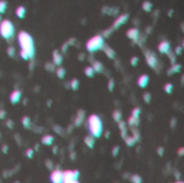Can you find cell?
Here are the masks:
<instances>
[{
  "instance_id": "cell-1",
  "label": "cell",
  "mask_w": 184,
  "mask_h": 183,
  "mask_svg": "<svg viewBox=\"0 0 184 183\" xmlns=\"http://www.w3.org/2000/svg\"><path fill=\"white\" fill-rule=\"evenodd\" d=\"M17 39H19V44L21 46L19 56L24 61H31L36 54L34 42L31 34H29L26 31H21L17 36Z\"/></svg>"
},
{
  "instance_id": "cell-2",
  "label": "cell",
  "mask_w": 184,
  "mask_h": 183,
  "mask_svg": "<svg viewBox=\"0 0 184 183\" xmlns=\"http://www.w3.org/2000/svg\"><path fill=\"white\" fill-rule=\"evenodd\" d=\"M87 124H88V130H90V135L93 136L94 138H99L101 136L102 130H103V124L100 116L97 114H92L88 116L87 120Z\"/></svg>"
},
{
  "instance_id": "cell-3",
  "label": "cell",
  "mask_w": 184,
  "mask_h": 183,
  "mask_svg": "<svg viewBox=\"0 0 184 183\" xmlns=\"http://www.w3.org/2000/svg\"><path fill=\"white\" fill-rule=\"evenodd\" d=\"M15 34V27L11 21L2 19L0 23V37L6 40H11Z\"/></svg>"
},
{
  "instance_id": "cell-4",
  "label": "cell",
  "mask_w": 184,
  "mask_h": 183,
  "mask_svg": "<svg viewBox=\"0 0 184 183\" xmlns=\"http://www.w3.org/2000/svg\"><path fill=\"white\" fill-rule=\"evenodd\" d=\"M105 45V39L101 34H96L94 37L87 41L86 43V50L90 53H94L96 51L102 50V47Z\"/></svg>"
},
{
  "instance_id": "cell-5",
  "label": "cell",
  "mask_w": 184,
  "mask_h": 183,
  "mask_svg": "<svg viewBox=\"0 0 184 183\" xmlns=\"http://www.w3.org/2000/svg\"><path fill=\"white\" fill-rule=\"evenodd\" d=\"M144 56H145V61H147V66L152 69H156V67L158 66V59L156 54L150 50H147L144 52Z\"/></svg>"
},
{
  "instance_id": "cell-6",
  "label": "cell",
  "mask_w": 184,
  "mask_h": 183,
  "mask_svg": "<svg viewBox=\"0 0 184 183\" xmlns=\"http://www.w3.org/2000/svg\"><path fill=\"white\" fill-rule=\"evenodd\" d=\"M128 19H129V15H128L127 13L122 14V15H120L116 19H115V21H114V23H113V25H112L111 28H112L113 30H114V29H117V28H120L122 25H124V24L127 22Z\"/></svg>"
},
{
  "instance_id": "cell-7",
  "label": "cell",
  "mask_w": 184,
  "mask_h": 183,
  "mask_svg": "<svg viewBox=\"0 0 184 183\" xmlns=\"http://www.w3.org/2000/svg\"><path fill=\"white\" fill-rule=\"evenodd\" d=\"M50 180L52 183H63V171L59 169L53 170L50 175Z\"/></svg>"
},
{
  "instance_id": "cell-8",
  "label": "cell",
  "mask_w": 184,
  "mask_h": 183,
  "mask_svg": "<svg viewBox=\"0 0 184 183\" xmlns=\"http://www.w3.org/2000/svg\"><path fill=\"white\" fill-rule=\"evenodd\" d=\"M127 37L132 41L136 42V43H138L139 42V38H140V31L139 29H137V28H129L127 30Z\"/></svg>"
},
{
  "instance_id": "cell-9",
  "label": "cell",
  "mask_w": 184,
  "mask_h": 183,
  "mask_svg": "<svg viewBox=\"0 0 184 183\" xmlns=\"http://www.w3.org/2000/svg\"><path fill=\"white\" fill-rule=\"evenodd\" d=\"M22 100V92L21 89H15L14 92H12L11 95H10V103L13 105L19 103Z\"/></svg>"
},
{
  "instance_id": "cell-10",
  "label": "cell",
  "mask_w": 184,
  "mask_h": 183,
  "mask_svg": "<svg viewBox=\"0 0 184 183\" xmlns=\"http://www.w3.org/2000/svg\"><path fill=\"white\" fill-rule=\"evenodd\" d=\"M158 52L162 54H168L170 52V42L169 41H162L158 44Z\"/></svg>"
},
{
  "instance_id": "cell-11",
  "label": "cell",
  "mask_w": 184,
  "mask_h": 183,
  "mask_svg": "<svg viewBox=\"0 0 184 183\" xmlns=\"http://www.w3.org/2000/svg\"><path fill=\"white\" fill-rule=\"evenodd\" d=\"M63 61H64V57H63V55L59 53V51L58 50L54 51V52H53V64L55 66L60 67V65L63 64Z\"/></svg>"
},
{
  "instance_id": "cell-12",
  "label": "cell",
  "mask_w": 184,
  "mask_h": 183,
  "mask_svg": "<svg viewBox=\"0 0 184 183\" xmlns=\"http://www.w3.org/2000/svg\"><path fill=\"white\" fill-rule=\"evenodd\" d=\"M150 82V76H147V74H142V76H139V79L137 81V83H138V86L141 88H145L147 86V84Z\"/></svg>"
},
{
  "instance_id": "cell-13",
  "label": "cell",
  "mask_w": 184,
  "mask_h": 183,
  "mask_svg": "<svg viewBox=\"0 0 184 183\" xmlns=\"http://www.w3.org/2000/svg\"><path fill=\"white\" fill-rule=\"evenodd\" d=\"M84 116H85V112H84V110L78 111L76 118H75V120H74V125L76 126V127L81 126V124H82L83 121H84Z\"/></svg>"
},
{
  "instance_id": "cell-14",
  "label": "cell",
  "mask_w": 184,
  "mask_h": 183,
  "mask_svg": "<svg viewBox=\"0 0 184 183\" xmlns=\"http://www.w3.org/2000/svg\"><path fill=\"white\" fill-rule=\"evenodd\" d=\"M102 50H103V52H105V54H107V56L109 58H111V59H113V58H115V51L113 50L112 47H110L109 45H103V47H102Z\"/></svg>"
},
{
  "instance_id": "cell-15",
  "label": "cell",
  "mask_w": 184,
  "mask_h": 183,
  "mask_svg": "<svg viewBox=\"0 0 184 183\" xmlns=\"http://www.w3.org/2000/svg\"><path fill=\"white\" fill-rule=\"evenodd\" d=\"M84 143H85V145H86L87 148L93 149L95 145V138L93 136H90V135H87L84 138Z\"/></svg>"
},
{
  "instance_id": "cell-16",
  "label": "cell",
  "mask_w": 184,
  "mask_h": 183,
  "mask_svg": "<svg viewBox=\"0 0 184 183\" xmlns=\"http://www.w3.org/2000/svg\"><path fill=\"white\" fill-rule=\"evenodd\" d=\"M93 69H94L95 73H101L103 71V65H102L101 61H93Z\"/></svg>"
},
{
  "instance_id": "cell-17",
  "label": "cell",
  "mask_w": 184,
  "mask_h": 183,
  "mask_svg": "<svg viewBox=\"0 0 184 183\" xmlns=\"http://www.w3.org/2000/svg\"><path fill=\"white\" fill-rule=\"evenodd\" d=\"M41 142L42 144L44 145H52L53 142H54V137H53L52 135H44L41 138Z\"/></svg>"
},
{
  "instance_id": "cell-18",
  "label": "cell",
  "mask_w": 184,
  "mask_h": 183,
  "mask_svg": "<svg viewBox=\"0 0 184 183\" xmlns=\"http://www.w3.org/2000/svg\"><path fill=\"white\" fill-rule=\"evenodd\" d=\"M15 14L19 19H24L25 15H26V8L24 6H19L16 8V11H15Z\"/></svg>"
},
{
  "instance_id": "cell-19",
  "label": "cell",
  "mask_w": 184,
  "mask_h": 183,
  "mask_svg": "<svg viewBox=\"0 0 184 183\" xmlns=\"http://www.w3.org/2000/svg\"><path fill=\"white\" fill-rule=\"evenodd\" d=\"M181 68H182V66H181L180 64H174V65H171V67L168 69L167 73H168V76H172L173 73L179 72V71L181 70Z\"/></svg>"
},
{
  "instance_id": "cell-20",
  "label": "cell",
  "mask_w": 184,
  "mask_h": 183,
  "mask_svg": "<svg viewBox=\"0 0 184 183\" xmlns=\"http://www.w3.org/2000/svg\"><path fill=\"white\" fill-rule=\"evenodd\" d=\"M127 124L130 127H137V126L140 124V118H132V116H129V118H128V121H127Z\"/></svg>"
},
{
  "instance_id": "cell-21",
  "label": "cell",
  "mask_w": 184,
  "mask_h": 183,
  "mask_svg": "<svg viewBox=\"0 0 184 183\" xmlns=\"http://www.w3.org/2000/svg\"><path fill=\"white\" fill-rule=\"evenodd\" d=\"M80 86V81L78 79H72L70 82H69V87L71 88L72 91H76Z\"/></svg>"
},
{
  "instance_id": "cell-22",
  "label": "cell",
  "mask_w": 184,
  "mask_h": 183,
  "mask_svg": "<svg viewBox=\"0 0 184 183\" xmlns=\"http://www.w3.org/2000/svg\"><path fill=\"white\" fill-rule=\"evenodd\" d=\"M22 124H23V126L26 128V129L30 128V127H31V120H30L29 116L25 115V116L22 118Z\"/></svg>"
},
{
  "instance_id": "cell-23",
  "label": "cell",
  "mask_w": 184,
  "mask_h": 183,
  "mask_svg": "<svg viewBox=\"0 0 184 183\" xmlns=\"http://www.w3.org/2000/svg\"><path fill=\"white\" fill-rule=\"evenodd\" d=\"M122 112H121L119 109H116V110H114L113 111V113H112V118H113V120L115 121V122H120V121H122Z\"/></svg>"
},
{
  "instance_id": "cell-24",
  "label": "cell",
  "mask_w": 184,
  "mask_h": 183,
  "mask_svg": "<svg viewBox=\"0 0 184 183\" xmlns=\"http://www.w3.org/2000/svg\"><path fill=\"white\" fill-rule=\"evenodd\" d=\"M132 137L135 139V141L136 142H138L140 141V139H141V137H140V133H139V130L137 129V127H132Z\"/></svg>"
},
{
  "instance_id": "cell-25",
  "label": "cell",
  "mask_w": 184,
  "mask_h": 183,
  "mask_svg": "<svg viewBox=\"0 0 184 183\" xmlns=\"http://www.w3.org/2000/svg\"><path fill=\"white\" fill-rule=\"evenodd\" d=\"M84 73H85V76L87 78H93L95 76V71L92 66H87L86 68H85V70H84Z\"/></svg>"
},
{
  "instance_id": "cell-26",
  "label": "cell",
  "mask_w": 184,
  "mask_h": 183,
  "mask_svg": "<svg viewBox=\"0 0 184 183\" xmlns=\"http://www.w3.org/2000/svg\"><path fill=\"white\" fill-rule=\"evenodd\" d=\"M152 8H153V4H152L151 1H143L142 2V9L145 12H151Z\"/></svg>"
},
{
  "instance_id": "cell-27",
  "label": "cell",
  "mask_w": 184,
  "mask_h": 183,
  "mask_svg": "<svg viewBox=\"0 0 184 183\" xmlns=\"http://www.w3.org/2000/svg\"><path fill=\"white\" fill-rule=\"evenodd\" d=\"M56 76H58L59 79H64L65 76H66V69L63 68L61 66L58 67V68L56 69Z\"/></svg>"
},
{
  "instance_id": "cell-28",
  "label": "cell",
  "mask_w": 184,
  "mask_h": 183,
  "mask_svg": "<svg viewBox=\"0 0 184 183\" xmlns=\"http://www.w3.org/2000/svg\"><path fill=\"white\" fill-rule=\"evenodd\" d=\"M8 8V2L6 0H0V15H2L3 13H6Z\"/></svg>"
},
{
  "instance_id": "cell-29",
  "label": "cell",
  "mask_w": 184,
  "mask_h": 183,
  "mask_svg": "<svg viewBox=\"0 0 184 183\" xmlns=\"http://www.w3.org/2000/svg\"><path fill=\"white\" fill-rule=\"evenodd\" d=\"M140 114H141V109L139 107L132 109V116L135 118H140Z\"/></svg>"
},
{
  "instance_id": "cell-30",
  "label": "cell",
  "mask_w": 184,
  "mask_h": 183,
  "mask_svg": "<svg viewBox=\"0 0 184 183\" xmlns=\"http://www.w3.org/2000/svg\"><path fill=\"white\" fill-rule=\"evenodd\" d=\"M125 142H126V144H127L128 147H134V145L136 144L135 139H134L132 136H127V137L125 138Z\"/></svg>"
},
{
  "instance_id": "cell-31",
  "label": "cell",
  "mask_w": 184,
  "mask_h": 183,
  "mask_svg": "<svg viewBox=\"0 0 184 183\" xmlns=\"http://www.w3.org/2000/svg\"><path fill=\"white\" fill-rule=\"evenodd\" d=\"M130 180L132 183H142V178L139 175H132Z\"/></svg>"
},
{
  "instance_id": "cell-32",
  "label": "cell",
  "mask_w": 184,
  "mask_h": 183,
  "mask_svg": "<svg viewBox=\"0 0 184 183\" xmlns=\"http://www.w3.org/2000/svg\"><path fill=\"white\" fill-rule=\"evenodd\" d=\"M143 100L145 103H150L151 100H152V95L150 94V92H145L143 94Z\"/></svg>"
},
{
  "instance_id": "cell-33",
  "label": "cell",
  "mask_w": 184,
  "mask_h": 183,
  "mask_svg": "<svg viewBox=\"0 0 184 183\" xmlns=\"http://www.w3.org/2000/svg\"><path fill=\"white\" fill-rule=\"evenodd\" d=\"M164 89L167 94H171L173 91V84L172 83H167L165 84V86H164Z\"/></svg>"
},
{
  "instance_id": "cell-34",
  "label": "cell",
  "mask_w": 184,
  "mask_h": 183,
  "mask_svg": "<svg viewBox=\"0 0 184 183\" xmlns=\"http://www.w3.org/2000/svg\"><path fill=\"white\" fill-rule=\"evenodd\" d=\"M44 68L46 69L48 71H51V72H54V71H55V65H54L53 63H46Z\"/></svg>"
},
{
  "instance_id": "cell-35",
  "label": "cell",
  "mask_w": 184,
  "mask_h": 183,
  "mask_svg": "<svg viewBox=\"0 0 184 183\" xmlns=\"http://www.w3.org/2000/svg\"><path fill=\"white\" fill-rule=\"evenodd\" d=\"M53 129H54L55 133H57L58 135H60V136L64 135V129H63L59 125H53Z\"/></svg>"
},
{
  "instance_id": "cell-36",
  "label": "cell",
  "mask_w": 184,
  "mask_h": 183,
  "mask_svg": "<svg viewBox=\"0 0 184 183\" xmlns=\"http://www.w3.org/2000/svg\"><path fill=\"white\" fill-rule=\"evenodd\" d=\"M7 53L8 55L10 56V57H14L15 54H16V51H15V47H13V46H9L7 50Z\"/></svg>"
},
{
  "instance_id": "cell-37",
  "label": "cell",
  "mask_w": 184,
  "mask_h": 183,
  "mask_svg": "<svg viewBox=\"0 0 184 183\" xmlns=\"http://www.w3.org/2000/svg\"><path fill=\"white\" fill-rule=\"evenodd\" d=\"M138 63H139V57H138V56H132V57L130 58V65H132V67H136V66L138 65Z\"/></svg>"
},
{
  "instance_id": "cell-38",
  "label": "cell",
  "mask_w": 184,
  "mask_h": 183,
  "mask_svg": "<svg viewBox=\"0 0 184 183\" xmlns=\"http://www.w3.org/2000/svg\"><path fill=\"white\" fill-rule=\"evenodd\" d=\"M114 86H115V82L113 79H110L109 80V83H108V88H109L110 92H112L114 89Z\"/></svg>"
},
{
  "instance_id": "cell-39",
  "label": "cell",
  "mask_w": 184,
  "mask_h": 183,
  "mask_svg": "<svg viewBox=\"0 0 184 183\" xmlns=\"http://www.w3.org/2000/svg\"><path fill=\"white\" fill-rule=\"evenodd\" d=\"M34 149H27L26 150V156L28 157V158H32V157H34Z\"/></svg>"
},
{
  "instance_id": "cell-40",
  "label": "cell",
  "mask_w": 184,
  "mask_h": 183,
  "mask_svg": "<svg viewBox=\"0 0 184 183\" xmlns=\"http://www.w3.org/2000/svg\"><path fill=\"white\" fill-rule=\"evenodd\" d=\"M112 31H113L112 28H109V29H105V30L103 31V34H102L101 36H102V37H103V39H105V37H109L110 34H112Z\"/></svg>"
},
{
  "instance_id": "cell-41",
  "label": "cell",
  "mask_w": 184,
  "mask_h": 183,
  "mask_svg": "<svg viewBox=\"0 0 184 183\" xmlns=\"http://www.w3.org/2000/svg\"><path fill=\"white\" fill-rule=\"evenodd\" d=\"M167 55H168V57L170 58V61H171V63H172V65H174V64H176V55H174V53L169 52Z\"/></svg>"
},
{
  "instance_id": "cell-42",
  "label": "cell",
  "mask_w": 184,
  "mask_h": 183,
  "mask_svg": "<svg viewBox=\"0 0 184 183\" xmlns=\"http://www.w3.org/2000/svg\"><path fill=\"white\" fill-rule=\"evenodd\" d=\"M119 128H120V130H123L125 129V128H127V127H126V122H124L123 120L120 121V122H119Z\"/></svg>"
},
{
  "instance_id": "cell-43",
  "label": "cell",
  "mask_w": 184,
  "mask_h": 183,
  "mask_svg": "<svg viewBox=\"0 0 184 183\" xmlns=\"http://www.w3.org/2000/svg\"><path fill=\"white\" fill-rule=\"evenodd\" d=\"M6 125H7L8 128H10V129H12L13 127H14V123H13V121L12 120H7V123H6Z\"/></svg>"
},
{
  "instance_id": "cell-44",
  "label": "cell",
  "mask_w": 184,
  "mask_h": 183,
  "mask_svg": "<svg viewBox=\"0 0 184 183\" xmlns=\"http://www.w3.org/2000/svg\"><path fill=\"white\" fill-rule=\"evenodd\" d=\"M119 151H120V147H119V145H115V147L112 149V155L114 157L116 156L117 154H119Z\"/></svg>"
},
{
  "instance_id": "cell-45",
  "label": "cell",
  "mask_w": 184,
  "mask_h": 183,
  "mask_svg": "<svg viewBox=\"0 0 184 183\" xmlns=\"http://www.w3.org/2000/svg\"><path fill=\"white\" fill-rule=\"evenodd\" d=\"M45 166L49 168V169H53V167H54V166H53V162L51 160H45Z\"/></svg>"
},
{
  "instance_id": "cell-46",
  "label": "cell",
  "mask_w": 184,
  "mask_h": 183,
  "mask_svg": "<svg viewBox=\"0 0 184 183\" xmlns=\"http://www.w3.org/2000/svg\"><path fill=\"white\" fill-rule=\"evenodd\" d=\"M182 49H183V47H182V46H177V47H176V50H174V55H181V54H182Z\"/></svg>"
},
{
  "instance_id": "cell-47",
  "label": "cell",
  "mask_w": 184,
  "mask_h": 183,
  "mask_svg": "<svg viewBox=\"0 0 184 183\" xmlns=\"http://www.w3.org/2000/svg\"><path fill=\"white\" fill-rule=\"evenodd\" d=\"M121 137L123 138V139H125V138L127 137V128L121 130Z\"/></svg>"
},
{
  "instance_id": "cell-48",
  "label": "cell",
  "mask_w": 184,
  "mask_h": 183,
  "mask_svg": "<svg viewBox=\"0 0 184 183\" xmlns=\"http://www.w3.org/2000/svg\"><path fill=\"white\" fill-rule=\"evenodd\" d=\"M157 154L159 156H163V155H164V148H163V147H158L157 148Z\"/></svg>"
},
{
  "instance_id": "cell-49",
  "label": "cell",
  "mask_w": 184,
  "mask_h": 183,
  "mask_svg": "<svg viewBox=\"0 0 184 183\" xmlns=\"http://www.w3.org/2000/svg\"><path fill=\"white\" fill-rule=\"evenodd\" d=\"M6 116H7V112L4 110H0V120H3V118H6Z\"/></svg>"
},
{
  "instance_id": "cell-50",
  "label": "cell",
  "mask_w": 184,
  "mask_h": 183,
  "mask_svg": "<svg viewBox=\"0 0 184 183\" xmlns=\"http://www.w3.org/2000/svg\"><path fill=\"white\" fill-rule=\"evenodd\" d=\"M68 46H69V45H68V43H67V42H66L65 44H63V46H61V51H63L64 53H65V52H67V50H68Z\"/></svg>"
},
{
  "instance_id": "cell-51",
  "label": "cell",
  "mask_w": 184,
  "mask_h": 183,
  "mask_svg": "<svg viewBox=\"0 0 184 183\" xmlns=\"http://www.w3.org/2000/svg\"><path fill=\"white\" fill-rule=\"evenodd\" d=\"M178 155L179 156H183L184 155V148H180L179 151H178Z\"/></svg>"
},
{
  "instance_id": "cell-52",
  "label": "cell",
  "mask_w": 184,
  "mask_h": 183,
  "mask_svg": "<svg viewBox=\"0 0 184 183\" xmlns=\"http://www.w3.org/2000/svg\"><path fill=\"white\" fill-rule=\"evenodd\" d=\"M8 149H9V148H8V145H7V144H3V145H2V152H3V153H7V152H8Z\"/></svg>"
},
{
  "instance_id": "cell-53",
  "label": "cell",
  "mask_w": 184,
  "mask_h": 183,
  "mask_svg": "<svg viewBox=\"0 0 184 183\" xmlns=\"http://www.w3.org/2000/svg\"><path fill=\"white\" fill-rule=\"evenodd\" d=\"M53 153H54V154H56L57 153V151H58V147H57V145H55V147H53Z\"/></svg>"
},
{
  "instance_id": "cell-54",
  "label": "cell",
  "mask_w": 184,
  "mask_h": 183,
  "mask_svg": "<svg viewBox=\"0 0 184 183\" xmlns=\"http://www.w3.org/2000/svg\"><path fill=\"white\" fill-rule=\"evenodd\" d=\"M64 183H80V181L79 180H70V181H67V182Z\"/></svg>"
},
{
  "instance_id": "cell-55",
  "label": "cell",
  "mask_w": 184,
  "mask_h": 183,
  "mask_svg": "<svg viewBox=\"0 0 184 183\" xmlns=\"http://www.w3.org/2000/svg\"><path fill=\"white\" fill-rule=\"evenodd\" d=\"M174 124H177V120L176 118H172V122H171V127H174Z\"/></svg>"
},
{
  "instance_id": "cell-56",
  "label": "cell",
  "mask_w": 184,
  "mask_h": 183,
  "mask_svg": "<svg viewBox=\"0 0 184 183\" xmlns=\"http://www.w3.org/2000/svg\"><path fill=\"white\" fill-rule=\"evenodd\" d=\"M39 148H40V147H39V144H34V151H38V150H39Z\"/></svg>"
},
{
  "instance_id": "cell-57",
  "label": "cell",
  "mask_w": 184,
  "mask_h": 183,
  "mask_svg": "<svg viewBox=\"0 0 184 183\" xmlns=\"http://www.w3.org/2000/svg\"><path fill=\"white\" fill-rule=\"evenodd\" d=\"M105 138H109L110 137V131H109V130H108V131H105Z\"/></svg>"
},
{
  "instance_id": "cell-58",
  "label": "cell",
  "mask_w": 184,
  "mask_h": 183,
  "mask_svg": "<svg viewBox=\"0 0 184 183\" xmlns=\"http://www.w3.org/2000/svg\"><path fill=\"white\" fill-rule=\"evenodd\" d=\"M2 22V15H0V23Z\"/></svg>"
},
{
  "instance_id": "cell-59",
  "label": "cell",
  "mask_w": 184,
  "mask_h": 183,
  "mask_svg": "<svg viewBox=\"0 0 184 183\" xmlns=\"http://www.w3.org/2000/svg\"><path fill=\"white\" fill-rule=\"evenodd\" d=\"M176 183H183L182 181H178V182H176Z\"/></svg>"
},
{
  "instance_id": "cell-60",
  "label": "cell",
  "mask_w": 184,
  "mask_h": 183,
  "mask_svg": "<svg viewBox=\"0 0 184 183\" xmlns=\"http://www.w3.org/2000/svg\"><path fill=\"white\" fill-rule=\"evenodd\" d=\"M0 138H1V133H0Z\"/></svg>"
}]
</instances>
